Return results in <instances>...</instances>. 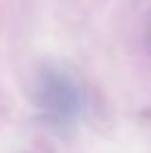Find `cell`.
Instances as JSON below:
<instances>
[{
    "label": "cell",
    "instance_id": "obj_1",
    "mask_svg": "<svg viewBox=\"0 0 151 153\" xmlns=\"http://www.w3.org/2000/svg\"><path fill=\"white\" fill-rule=\"evenodd\" d=\"M38 100L40 107L56 120H74L82 104L78 87L58 71H49L42 76L38 87Z\"/></svg>",
    "mask_w": 151,
    "mask_h": 153
}]
</instances>
